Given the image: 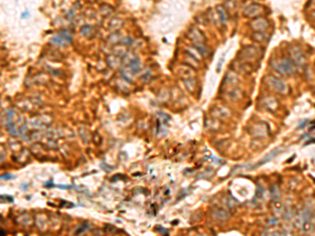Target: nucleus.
Segmentation results:
<instances>
[{"label":"nucleus","instance_id":"nucleus-1","mask_svg":"<svg viewBox=\"0 0 315 236\" xmlns=\"http://www.w3.org/2000/svg\"><path fill=\"white\" fill-rule=\"evenodd\" d=\"M275 69L278 70L280 74L288 75V74H291V72H293L294 65H293V63L291 62V60L284 59L283 61L279 62V63L277 64L276 67H275Z\"/></svg>","mask_w":315,"mask_h":236},{"label":"nucleus","instance_id":"nucleus-2","mask_svg":"<svg viewBox=\"0 0 315 236\" xmlns=\"http://www.w3.org/2000/svg\"><path fill=\"white\" fill-rule=\"evenodd\" d=\"M71 41H73V38H71V35L69 33H63V34H60L59 36L54 37L52 39V43L60 45V46H65Z\"/></svg>","mask_w":315,"mask_h":236},{"label":"nucleus","instance_id":"nucleus-3","mask_svg":"<svg viewBox=\"0 0 315 236\" xmlns=\"http://www.w3.org/2000/svg\"><path fill=\"white\" fill-rule=\"evenodd\" d=\"M271 84H272V86L274 87L275 90H277L278 93H283L284 91L286 90V85H285V83H284L281 80H279V79L271 78Z\"/></svg>","mask_w":315,"mask_h":236},{"label":"nucleus","instance_id":"nucleus-4","mask_svg":"<svg viewBox=\"0 0 315 236\" xmlns=\"http://www.w3.org/2000/svg\"><path fill=\"white\" fill-rule=\"evenodd\" d=\"M129 68H130V72H131L132 75L138 74V72H140V69H141V67H140V60H139L138 58H136V59H132L131 62H130V64H129Z\"/></svg>","mask_w":315,"mask_h":236},{"label":"nucleus","instance_id":"nucleus-5","mask_svg":"<svg viewBox=\"0 0 315 236\" xmlns=\"http://www.w3.org/2000/svg\"><path fill=\"white\" fill-rule=\"evenodd\" d=\"M218 15H220V21H222L223 23H224V22L226 21V17H227V15H226V13H225V11H224V10H223V7H218Z\"/></svg>","mask_w":315,"mask_h":236},{"label":"nucleus","instance_id":"nucleus-6","mask_svg":"<svg viewBox=\"0 0 315 236\" xmlns=\"http://www.w3.org/2000/svg\"><path fill=\"white\" fill-rule=\"evenodd\" d=\"M194 47L196 49H199V52L202 54V55H206V54H207V49L204 47L203 45L201 46V45H199V44H194Z\"/></svg>","mask_w":315,"mask_h":236},{"label":"nucleus","instance_id":"nucleus-7","mask_svg":"<svg viewBox=\"0 0 315 236\" xmlns=\"http://www.w3.org/2000/svg\"><path fill=\"white\" fill-rule=\"evenodd\" d=\"M90 30H92V28H90V26H88V25L83 26V28H82V30H81L82 35H85V36H86V35H88V33L90 32Z\"/></svg>","mask_w":315,"mask_h":236},{"label":"nucleus","instance_id":"nucleus-8","mask_svg":"<svg viewBox=\"0 0 315 236\" xmlns=\"http://www.w3.org/2000/svg\"><path fill=\"white\" fill-rule=\"evenodd\" d=\"M274 206H275V208H276V209H280V208H281L280 202H278V200H275V202H274Z\"/></svg>","mask_w":315,"mask_h":236},{"label":"nucleus","instance_id":"nucleus-9","mask_svg":"<svg viewBox=\"0 0 315 236\" xmlns=\"http://www.w3.org/2000/svg\"><path fill=\"white\" fill-rule=\"evenodd\" d=\"M26 16H28V12H23L22 15H21V18H26Z\"/></svg>","mask_w":315,"mask_h":236},{"label":"nucleus","instance_id":"nucleus-10","mask_svg":"<svg viewBox=\"0 0 315 236\" xmlns=\"http://www.w3.org/2000/svg\"><path fill=\"white\" fill-rule=\"evenodd\" d=\"M15 1H17V0H15Z\"/></svg>","mask_w":315,"mask_h":236}]
</instances>
